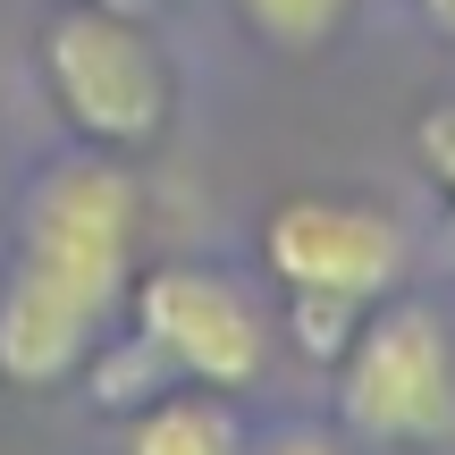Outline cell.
Listing matches in <instances>:
<instances>
[{
  "instance_id": "obj_1",
  "label": "cell",
  "mask_w": 455,
  "mask_h": 455,
  "mask_svg": "<svg viewBox=\"0 0 455 455\" xmlns=\"http://www.w3.org/2000/svg\"><path fill=\"white\" fill-rule=\"evenodd\" d=\"M135 178L110 152H68L34 178L17 220V261L0 278V379L60 388L101 355V329L127 304L135 261Z\"/></svg>"
},
{
  "instance_id": "obj_2",
  "label": "cell",
  "mask_w": 455,
  "mask_h": 455,
  "mask_svg": "<svg viewBox=\"0 0 455 455\" xmlns=\"http://www.w3.org/2000/svg\"><path fill=\"white\" fill-rule=\"evenodd\" d=\"M43 76L60 93L68 127L93 152H144L152 135L169 127V60L144 34L135 9H110V0H68L43 26Z\"/></svg>"
},
{
  "instance_id": "obj_3",
  "label": "cell",
  "mask_w": 455,
  "mask_h": 455,
  "mask_svg": "<svg viewBox=\"0 0 455 455\" xmlns=\"http://www.w3.org/2000/svg\"><path fill=\"white\" fill-rule=\"evenodd\" d=\"M338 413L371 447H447L455 439V338L430 304H388L346 346Z\"/></svg>"
},
{
  "instance_id": "obj_4",
  "label": "cell",
  "mask_w": 455,
  "mask_h": 455,
  "mask_svg": "<svg viewBox=\"0 0 455 455\" xmlns=\"http://www.w3.org/2000/svg\"><path fill=\"white\" fill-rule=\"evenodd\" d=\"M135 338L161 355L169 379H195V388H244L261 371V312L244 304L236 278L203 270V261H161V270L135 278Z\"/></svg>"
},
{
  "instance_id": "obj_5",
  "label": "cell",
  "mask_w": 455,
  "mask_h": 455,
  "mask_svg": "<svg viewBox=\"0 0 455 455\" xmlns=\"http://www.w3.org/2000/svg\"><path fill=\"white\" fill-rule=\"evenodd\" d=\"M261 261L278 287H312V295H379L405 278V228L371 203H338V195H287L261 220Z\"/></svg>"
},
{
  "instance_id": "obj_6",
  "label": "cell",
  "mask_w": 455,
  "mask_h": 455,
  "mask_svg": "<svg viewBox=\"0 0 455 455\" xmlns=\"http://www.w3.org/2000/svg\"><path fill=\"white\" fill-rule=\"evenodd\" d=\"M127 455H244V430L220 396H152L127 413Z\"/></svg>"
},
{
  "instance_id": "obj_7",
  "label": "cell",
  "mask_w": 455,
  "mask_h": 455,
  "mask_svg": "<svg viewBox=\"0 0 455 455\" xmlns=\"http://www.w3.org/2000/svg\"><path fill=\"white\" fill-rule=\"evenodd\" d=\"M244 17V34H261L270 51H321L329 34L355 17V0H228Z\"/></svg>"
},
{
  "instance_id": "obj_8",
  "label": "cell",
  "mask_w": 455,
  "mask_h": 455,
  "mask_svg": "<svg viewBox=\"0 0 455 455\" xmlns=\"http://www.w3.org/2000/svg\"><path fill=\"white\" fill-rule=\"evenodd\" d=\"M363 312H371V304H355V295H312V287H287V329H295V346H304L312 363H346V346H355Z\"/></svg>"
},
{
  "instance_id": "obj_9",
  "label": "cell",
  "mask_w": 455,
  "mask_h": 455,
  "mask_svg": "<svg viewBox=\"0 0 455 455\" xmlns=\"http://www.w3.org/2000/svg\"><path fill=\"white\" fill-rule=\"evenodd\" d=\"M161 388H169V371H161V355H152V346L135 338V329H127V346H118V355H101V363H93V396H101L110 413L152 405Z\"/></svg>"
},
{
  "instance_id": "obj_10",
  "label": "cell",
  "mask_w": 455,
  "mask_h": 455,
  "mask_svg": "<svg viewBox=\"0 0 455 455\" xmlns=\"http://www.w3.org/2000/svg\"><path fill=\"white\" fill-rule=\"evenodd\" d=\"M413 144H422V169H430V178H439L447 195H455V101L422 110V135H413Z\"/></svg>"
},
{
  "instance_id": "obj_11",
  "label": "cell",
  "mask_w": 455,
  "mask_h": 455,
  "mask_svg": "<svg viewBox=\"0 0 455 455\" xmlns=\"http://www.w3.org/2000/svg\"><path fill=\"white\" fill-rule=\"evenodd\" d=\"M244 455H346L329 430H270L261 447H244Z\"/></svg>"
},
{
  "instance_id": "obj_12",
  "label": "cell",
  "mask_w": 455,
  "mask_h": 455,
  "mask_svg": "<svg viewBox=\"0 0 455 455\" xmlns=\"http://www.w3.org/2000/svg\"><path fill=\"white\" fill-rule=\"evenodd\" d=\"M422 17H430L439 34H455V0H422Z\"/></svg>"
},
{
  "instance_id": "obj_13",
  "label": "cell",
  "mask_w": 455,
  "mask_h": 455,
  "mask_svg": "<svg viewBox=\"0 0 455 455\" xmlns=\"http://www.w3.org/2000/svg\"><path fill=\"white\" fill-rule=\"evenodd\" d=\"M110 9H127V0H110Z\"/></svg>"
}]
</instances>
